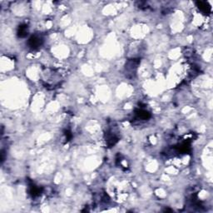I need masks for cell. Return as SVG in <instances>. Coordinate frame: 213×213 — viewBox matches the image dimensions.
<instances>
[{
    "mask_svg": "<svg viewBox=\"0 0 213 213\" xmlns=\"http://www.w3.org/2000/svg\"><path fill=\"white\" fill-rule=\"evenodd\" d=\"M17 34L19 37H25L26 35L28 34V27L26 25H23V26H21L19 27V29H18V32H17Z\"/></svg>",
    "mask_w": 213,
    "mask_h": 213,
    "instance_id": "277c9868",
    "label": "cell"
},
{
    "mask_svg": "<svg viewBox=\"0 0 213 213\" xmlns=\"http://www.w3.org/2000/svg\"><path fill=\"white\" fill-rule=\"evenodd\" d=\"M137 65H138V61H137V60H130L129 62L127 63V64L126 65V71L127 75H128V74H132V75L135 74Z\"/></svg>",
    "mask_w": 213,
    "mask_h": 213,
    "instance_id": "6da1fadb",
    "label": "cell"
},
{
    "mask_svg": "<svg viewBox=\"0 0 213 213\" xmlns=\"http://www.w3.org/2000/svg\"><path fill=\"white\" fill-rule=\"evenodd\" d=\"M42 43V39H40L39 37L38 36H33L30 38L29 39V42H28V44L29 46L31 47L32 49H37L39 48V46L41 45Z\"/></svg>",
    "mask_w": 213,
    "mask_h": 213,
    "instance_id": "7a4b0ae2",
    "label": "cell"
},
{
    "mask_svg": "<svg viewBox=\"0 0 213 213\" xmlns=\"http://www.w3.org/2000/svg\"><path fill=\"white\" fill-rule=\"evenodd\" d=\"M198 7L202 11L205 12V13H208L210 10H211V7L209 5L207 4V3H205V2H198Z\"/></svg>",
    "mask_w": 213,
    "mask_h": 213,
    "instance_id": "3957f363",
    "label": "cell"
}]
</instances>
